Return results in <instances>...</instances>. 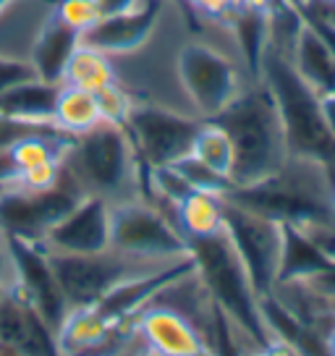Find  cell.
<instances>
[{"label": "cell", "mask_w": 335, "mask_h": 356, "mask_svg": "<svg viewBox=\"0 0 335 356\" xmlns=\"http://www.w3.org/2000/svg\"><path fill=\"white\" fill-rule=\"evenodd\" d=\"M210 121L220 123L234 142V189L254 186L286 165L288 145L278 102L262 79L241 87L236 100Z\"/></svg>", "instance_id": "6da1fadb"}, {"label": "cell", "mask_w": 335, "mask_h": 356, "mask_svg": "<svg viewBox=\"0 0 335 356\" xmlns=\"http://www.w3.org/2000/svg\"><path fill=\"white\" fill-rule=\"evenodd\" d=\"M186 244H189L197 275L204 283L207 293L213 296L215 307L234 325L246 354L265 348L270 341H275L262 312V299L252 286V278L225 228L207 238H189Z\"/></svg>", "instance_id": "7a4b0ae2"}, {"label": "cell", "mask_w": 335, "mask_h": 356, "mask_svg": "<svg viewBox=\"0 0 335 356\" xmlns=\"http://www.w3.org/2000/svg\"><path fill=\"white\" fill-rule=\"evenodd\" d=\"M63 170L84 194L102 197L111 204L147 200V165L123 126L102 121L74 136L63 155Z\"/></svg>", "instance_id": "3957f363"}, {"label": "cell", "mask_w": 335, "mask_h": 356, "mask_svg": "<svg viewBox=\"0 0 335 356\" xmlns=\"http://www.w3.org/2000/svg\"><path fill=\"white\" fill-rule=\"evenodd\" d=\"M225 200L296 228L335 218L333 178L320 163L304 157H288L275 176L234 189Z\"/></svg>", "instance_id": "277c9868"}, {"label": "cell", "mask_w": 335, "mask_h": 356, "mask_svg": "<svg viewBox=\"0 0 335 356\" xmlns=\"http://www.w3.org/2000/svg\"><path fill=\"white\" fill-rule=\"evenodd\" d=\"M259 79L268 84L278 102L288 157H304V160L320 163L327 170V176L335 181V139L327 131L320 113V97L304 84L296 68L291 66L288 56L272 44L265 53Z\"/></svg>", "instance_id": "5b68a950"}, {"label": "cell", "mask_w": 335, "mask_h": 356, "mask_svg": "<svg viewBox=\"0 0 335 356\" xmlns=\"http://www.w3.org/2000/svg\"><path fill=\"white\" fill-rule=\"evenodd\" d=\"M47 259H50V267L56 273L58 286L63 291L68 309L92 307L126 280L139 278V275H147V273H155V270H163V267L179 262V259H170V262L136 259V257L121 254L115 249H105L97 254H47Z\"/></svg>", "instance_id": "8992f818"}, {"label": "cell", "mask_w": 335, "mask_h": 356, "mask_svg": "<svg viewBox=\"0 0 335 356\" xmlns=\"http://www.w3.org/2000/svg\"><path fill=\"white\" fill-rule=\"evenodd\" d=\"M111 249L136 259L170 262L189 257V244L173 218L149 200H129L113 204Z\"/></svg>", "instance_id": "52a82bcc"}, {"label": "cell", "mask_w": 335, "mask_h": 356, "mask_svg": "<svg viewBox=\"0 0 335 356\" xmlns=\"http://www.w3.org/2000/svg\"><path fill=\"white\" fill-rule=\"evenodd\" d=\"M225 234L241 257L259 299L272 296L280 278L286 222L225 200Z\"/></svg>", "instance_id": "ba28073f"}, {"label": "cell", "mask_w": 335, "mask_h": 356, "mask_svg": "<svg viewBox=\"0 0 335 356\" xmlns=\"http://www.w3.org/2000/svg\"><path fill=\"white\" fill-rule=\"evenodd\" d=\"M63 165V163H60ZM81 197H87L76 186V181L60 168V178L53 189L26 191V189H0V231L24 241V244H42L45 236L53 231Z\"/></svg>", "instance_id": "9c48e42d"}, {"label": "cell", "mask_w": 335, "mask_h": 356, "mask_svg": "<svg viewBox=\"0 0 335 356\" xmlns=\"http://www.w3.org/2000/svg\"><path fill=\"white\" fill-rule=\"evenodd\" d=\"M199 126V115H186L157 102H134L123 129L129 131L136 155L147 168H165L191 155Z\"/></svg>", "instance_id": "30bf717a"}, {"label": "cell", "mask_w": 335, "mask_h": 356, "mask_svg": "<svg viewBox=\"0 0 335 356\" xmlns=\"http://www.w3.org/2000/svg\"><path fill=\"white\" fill-rule=\"evenodd\" d=\"M181 87L202 121L223 113L241 92V74L231 58L204 42H186L176 60Z\"/></svg>", "instance_id": "8fae6325"}, {"label": "cell", "mask_w": 335, "mask_h": 356, "mask_svg": "<svg viewBox=\"0 0 335 356\" xmlns=\"http://www.w3.org/2000/svg\"><path fill=\"white\" fill-rule=\"evenodd\" d=\"M131 348H145L160 356H215L207 335L186 314L163 301H147L131 317Z\"/></svg>", "instance_id": "7c38bea8"}, {"label": "cell", "mask_w": 335, "mask_h": 356, "mask_svg": "<svg viewBox=\"0 0 335 356\" xmlns=\"http://www.w3.org/2000/svg\"><path fill=\"white\" fill-rule=\"evenodd\" d=\"M113 204L102 197H81L71 210L53 225L42 244L47 254H97L111 249Z\"/></svg>", "instance_id": "4fadbf2b"}, {"label": "cell", "mask_w": 335, "mask_h": 356, "mask_svg": "<svg viewBox=\"0 0 335 356\" xmlns=\"http://www.w3.org/2000/svg\"><path fill=\"white\" fill-rule=\"evenodd\" d=\"M8 241H11L13 262H16V291L11 296L29 304L53 330H58V325L66 317L68 304L50 267V259L37 244H24L16 238H8Z\"/></svg>", "instance_id": "5bb4252c"}, {"label": "cell", "mask_w": 335, "mask_h": 356, "mask_svg": "<svg viewBox=\"0 0 335 356\" xmlns=\"http://www.w3.org/2000/svg\"><path fill=\"white\" fill-rule=\"evenodd\" d=\"M165 0H142L136 8L118 16H108L81 34V44H90L105 56H126L142 50L155 34Z\"/></svg>", "instance_id": "9a60e30c"}, {"label": "cell", "mask_w": 335, "mask_h": 356, "mask_svg": "<svg viewBox=\"0 0 335 356\" xmlns=\"http://www.w3.org/2000/svg\"><path fill=\"white\" fill-rule=\"evenodd\" d=\"M0 343L24 356H58L56 330L16 296L0 299Z\"/></svg>", "instance_id": "2e32d148"}, {"label": "cell", "mask_w": 335, "mask_h": 356, "mask_svg": "<svg viewBox=\"0 0 335 356\" xmlns=\"http://www.w3.org/2000/svg\"><path fill=\"white\" fill-rule=\"evenodd\" d=\"M79 44H81V34L74 32L66 22H60L56 11L50 13L42 22V26L37 29L32 53H29V63H32L37 79L47 81V84H60L68 58L74 56Z\"/></svg>", "instance_id": "e0dca14e"}, {"label": "cell", "mask_w": 335, "mask_h": 356, "mask_svg": "<svg viewBox=\"0 0 335 356\" xmlns=\"http://www.w3.org/2000/svg\"><path fill=\"white\" fill-rule=\"evenodd\" d=\"M288 60L317 97L335 92V53L330 50V44L314 32V26L307 19L291 44Z\"/></svg>", "instance_id": "ac0fdd59"}, {"label": "cell", "mask_w": 335, "mask_h": 356, "mask_svg": "<svg viewBox=\"0 0 335 356\" xmlns=\"http://www.w3.org/2000/svg\"><path fill=\"white\" fill-rule=\"evenodd\" d=\"M121 325L111 323L97 307H74L56 330L58 356H84L111 341Z\"/></svg>", "instance_id": "d6986e66"}, {"label": "cell", "mask_w": 335, "mask_h": 356, "mask_svg": "<svg viewBox=\"0 0 335 356\" xmlns=\"http://www.w3.org/2000/svg\"><path fill=\"white\" fill-rule=\"evenodd\" d=\"M173 222L186 241L220 234L225 228V200L207 191H189L173 207Z\"/></svg>", "instance_id": "ffe728a7"}, {"label": "cell", "mask_w": 335, "mask_h": 356, "mask_svg": "<svg viewBox=\"0 0 335 356\" xmlns=\"http://www.w3.org/2000/svg\"><path fill=\"white\" fill-rule=\"evenodd\" d=\"M60 84L47 81H26L19 87L0 95V118H16V121H32L42 126H53V105Z\"/></svg>", "instance_id": "44dd1931"}, {"label": "cell", "mask_w": 335, "mask_h": 356, "mask_svg": "<svg viewBox=\"0 0 335 356\" xmlns=\"http://www.w3.org/2000/svg\"><path fill=\"white\" fill-rule=\"evenodd\" d=\"M225 26L234 32L238 50L244 56V66L249 71L252 81H259L262 74V60L270 47V19L262 11H249V8H236Z\"/></svg>", "instance_id": "7402d4cb"}, {"label": "cell", "mask_w": 335, "mask_h": 356, "mask_svg": "<svg viewBox=\"0 0 335 356\" xmlns=\"http://www.w3.org/2000/svg\"><path fill=\"white\" fill-rule=\"evenodd\" d=\"M97 123H102L100 108L92 92H84L79 87H68L60 84L56 95V105H53V126L58 131L79 136V134L90 131Z\"/></svg>", "instance_id": "603a6c76"}, {"label": "cell", "mask_w": 335, "mask_h": 356, "mask_svg": "<svg viewBox=\"0 0 335 356\" xmlns=\"http://www.w3.org/2000/svg\"><path fill=\"white\" fill-rule=\"evenodd\" d=\"M330 265V259L296 228L286 225V241H283V259H280V283H299L320 273L322 267Z\"/></svg>", "instance_id": "cb8c5ba5"}, {"label": "cell", "mask_w": 335, "mask_h": 356, "mask_svg": "<svg viewBox=\"0 0 335 356\" xmlns=\"http://www.w3.org/2000/svg\"><path fill=\"white\" fill-rule=\"evenodd\" d=\"M113 81H115V71H113L111 56H105L90 44H79L74 50V56L68 58L66 63L63 79H60V84L79 87L84 92H92V95L105 89Z\"/></svg>", "instance_id": "d4e9b609"}, {"label": "cell", "mask_w": 335, "mask_h": 356, "mask_svg": "<svg viewBox=\"0 0 335 356\" xmlns=\"http://www.w3.org/2000/svg\"><path fill=\"white\" fill-rule=\"evenodd\" d=\"M191 155L202 160L207 168H213L215 173L231 178V170H234V142H231V136H228V131L220 123L202 121L199 131L194 136V145H191Z\"/></svg>", "instance_id": "484cf974"}, {"label": "cell", "mask_w": 335, "mask_h": 356, "mask_svg": "<svg viewBox=\"0 0 335 356\" xmlns=\"http://www.w3.org/2000/svg\"><path fill=\"white\" fill-rule=\"evenodd\" d=\"M173 168L179 170L181 178H183L194 191H207V194H218V197H225V194L234 191L231 178L215 173L213 168H207L194 155H186V157H181V160H176Z\"/></svg>", "instance_id": "4316f807"}, {"label": "cell", "mask_w": 335, "mask_h": 356, "mask_svg": "<svg viewBox=\"0 0 335 356\" xmlns=\"http://www.w3.org/2000/svg\"><path fill=\"white\" fill-rule=\"evenodd\" d=\"M95 100H97V108H100V118L105 123H113V126H126L129 115H131V108L136 102L118 81H113L105 89L95 92Z\"/></svg>", "instance_id": "83f0119b"}, {"label": "cell", "mask_w": 335, "mask_h": 356, "mask_svg": "<svg viewBox=\"0 0 335 356\" xmlns=\"http://www.w3.org/2000/svg\"><path fill=\"white\" fill-rule=\"evenodd\" d=\"M53 11L60 16V22H66L79 34L90 32L92 26L100 22V11H97L95 0H58L53 3Z\"/></svg>", "instance_id": "f1b7e54d"}, {"label": "cell", "mask_w": 335, "mask_h": 356, "mask_svg": "<svg viewBox=\"0 0 335 356\" xmlns=\"http://www.w3.org/2000/svg\"><path fill=\"white\" fill-rule=\"evenodd\" d=\"M60 163L63 160H50V163H40V165L24 168L19 170V178H16V189H26V191H45L53 189L60 178ZM8 189V186H6Z\"/></svg>", "instance_id": "f546056e"}, {"label": "cell", "mask_w": 335, "mask_h": 356, "mask_svg": "<svg viewBox=\"0 0 335 356\" xmlns=\"http://www.w3.org/2000/svg\"><path fill=\"white\" fill-rule=\"evenodd\" d=\"M34 79H37V74H34V68L29 60L0 56V95L13 87H19V84L34 81Z\"/></svg>", "instance_id": "4dcf8cb0"}, {"label": "cell", "mask_w": 335, "mask_h": 356, "mask_svg": "<svg viewBox=\"0 0 335 356\" xmlns=\"http://www.w3.org/2000/svg\"><path fill=\"white\" fill-rule=\"evenodd\" d=\"M309 241H312L320 252H322L330 262H335V218L333 220H322V222H309V225H302L299 228Z\"/></svg>", "instance_id": "1f68e13d"}, {"label": "cell", "mask_w": 335, "mask_h": 356, "mask_svg": "<svg viewBox=\"0 0 335 356\" xmlns=\"http://www.w3.org/2000/svg\"><path fill=\"white\" fill-rule=\"evenodd\" d=\"M186 6L210 22L225 24L231 19V13L238 8V0H186Z\"/></svg>", "instance_id": "d6a6232c"}, {"label": "cell", "mask_w": 335, "mask_h": 356, "mask_svg": "<svg viewBox=\"0 0 335 356\" xmlns=\"http://www.w3.org/2000/svg\"><path fill=\"white\" fill-rule=\"evenodd\" d=\"M299 283H302L307 291H312L314 296H320V299L335 304V262H330V265L322 267L320 273H314V275L299 280Z\"/></svg>", "instance_id": "836d02e7"}, {"label": "cell", "mask_w": 335, "mask_h": 356, "mask_svg": "<svg viewBox=\"0 0 335 356\" xmlns=\"http://www.w3.org/2000/svg\"><path fill=\"white\" fill-rule=\"evenodd\" d=\"M0 289L11 296L16 291V262H13V249L8 236L0 231Z\"/></svg>", "instance_id": "e575fe53"}, {"label": "cell", "mask_w": 335, "mask_h": 356, "mask_svg": "<svg viewBox=\"0 0 335 356\" xmlns=\"http://www.w3.org/2000/svg\"><path fill=\"white\" fill-rule=\"evenodd\" d=\"M304 11V19L312 24L314 32L322 37L325 42L330 44V50L335 53V19H330V16H325V13L314 11V8H302Z\"/></svg>", "instance_id": "d590c367"}, {"label": "cell", "mask_w": 335, "mask_h": 356, "mask_svg": "<svg viewBox=\"0 0 335 356\" xmlns=\"http://www.w3.org/2000/svg\"><path fill=\"white\" fill-rule=\"evenodd\" d=\"M16 178H19V165L13 160L11 147H0V189L13 186Z\"/></svg>", "instance_id": "8d00e7d4"}, {"label": "cell", "mask_w": 335, "mask_h": 356, "mask_svg": "<svg viewBox=\"0 0 335 356\" xmlns=\"http://www.w3.org/2000/svg\"><path fill=\"white\" fill-rule=\"evenodd\" d=\"M139 3H142V0H95V6H97V11H100V19L131 11V8H136Z\"/></svg>", "instance_id": "74e56055"}, {"label": "cell", "mask_w": 335, "mask_h": 356, "mask_svg": "<svg viewBox=\"0 0 335 356\" xmlns=\"http://www.w3.org/2000/svg\"><path fill=\"white\" fill-rule=\"evenodd\" d=\"M320 113H322L327 131L333 134V139H335V92H333V95H325V97H320Z\"/></svg>", "instance_id": "f35d334b"}, {"label": "cell", "mask_w": 335, "mask_h": 356, "mask_svg": "<svg viewBox=\"0 0 335 356\" xmlns=\"http://www.w3.org/2000/svg\"><path fill=\"white\" fill-rule=\"evenodd\" d=\"M272 6H275V0H238V8H249V11L270 13Z\"/></svg>", "instance_id": "ab89813d"}, {"label": "cell", "mask_w": 335, "mask_h": 356, "mask_svg": "<svg viewBox=\"0 0 335 356\" xmlns=\"http://www.w3.org/2000/svg\"><path fill=\"white\" fill-rule=\"evenodd\" d=\"M322 346H325V354H327V356H335V325L330 327V330H327Z\"/></svg>", "instance_id": "60d3db41"}, {"label": "cell", "mask_w": 335, "mask_h": 356, "mask_svg": "<svg viewBox=\"0 0 335 356\" xmlns=\"http://www.w3.org/2000/svg\"><path fill=\"white\" fill-rule=\"evenodd\" d=\"M309 6H317V8H325V11H335V0H312Z\"/></svg>", "instance_id": "b9f144b4"}, {"label": "cell", "mask_w": 335, "mask_h": 356, "mask_svg": "<svg viewBox=\"0 0 335 356\" xmlns=\"http://www.w3.org/2000/svg\"><path fill=\"white\" fill-rule=\"evenodd\" d=\"M0 356H24L22 351H16L13 346H6V343H0Z\"/></svg>", "instance_id": "7bdbcfd3"}, {"label": "cell", "mask_w": 335, "mask_h": 356, "mask_svg": "<svg viewBox=\"0 0 335 356\" xmlns=\"http://www.w3.org/2000/svg\"><path fill=\"white\" fill-rule=\"evenodd\" d=\"M129 356H160V354H152V351H145V348H131Z\"/></svg>", "instance_id": "ee69618b"}, {"label": "cell", "mask_w": 335, "mask_h": 356, "mask_svg": "<svg viewBox=\"0 0 335 356\" xmlns=\"http://www.w3.org/2000/svg\"><path fill=\"white\" fill-rule=\"evenodd\" d=\"M13 3H16V0H0V13L6 11L8 6H13ZM42 3H53V0H42Z\"/></svg>", "instance_id": "f6af8a7d"}, {"label": "cell", "mask_w": 335, "mask_h": 356, "mask_svg": "<svg viewBox=\"0 0 335 356\" xmlns=\"http://www.w3.org/2000/svg\"><path fill=\"white\" fill-rule=\"evenodd\" d=\"M293 3H296V6H299V8H307V6H309V3H312V0H293Z\"/></svg>", "instance_id": "bcb514c9"}, {"label": "cell", "mask_w": 335, "mask_h": 356, "mask_svg": "<svg viewBox=\"0 0 335 356\" xmlns=\"http://www.w3.org/2000/svg\"><path fill=\"white\" fill-rule=\"evenodd\" d=\"M6 296H8V293H6V291L0 289V299H6Z\"/></svg>", "instance_id": "7dc6e473"}, {"label": "cell", "mask_w": 335, "mask_h": 356, "mask_svg": "<svg viewBox=\"0 0 335 356\" xmlns=\"http://www.w3.org/2000/svg\"><path fill=\"white\" fill-rule=\"evenodd\" d=\"M333 207H335V181H333Z\"/></svg>", "instance_id": "c3c4849f"}]
</instances>
